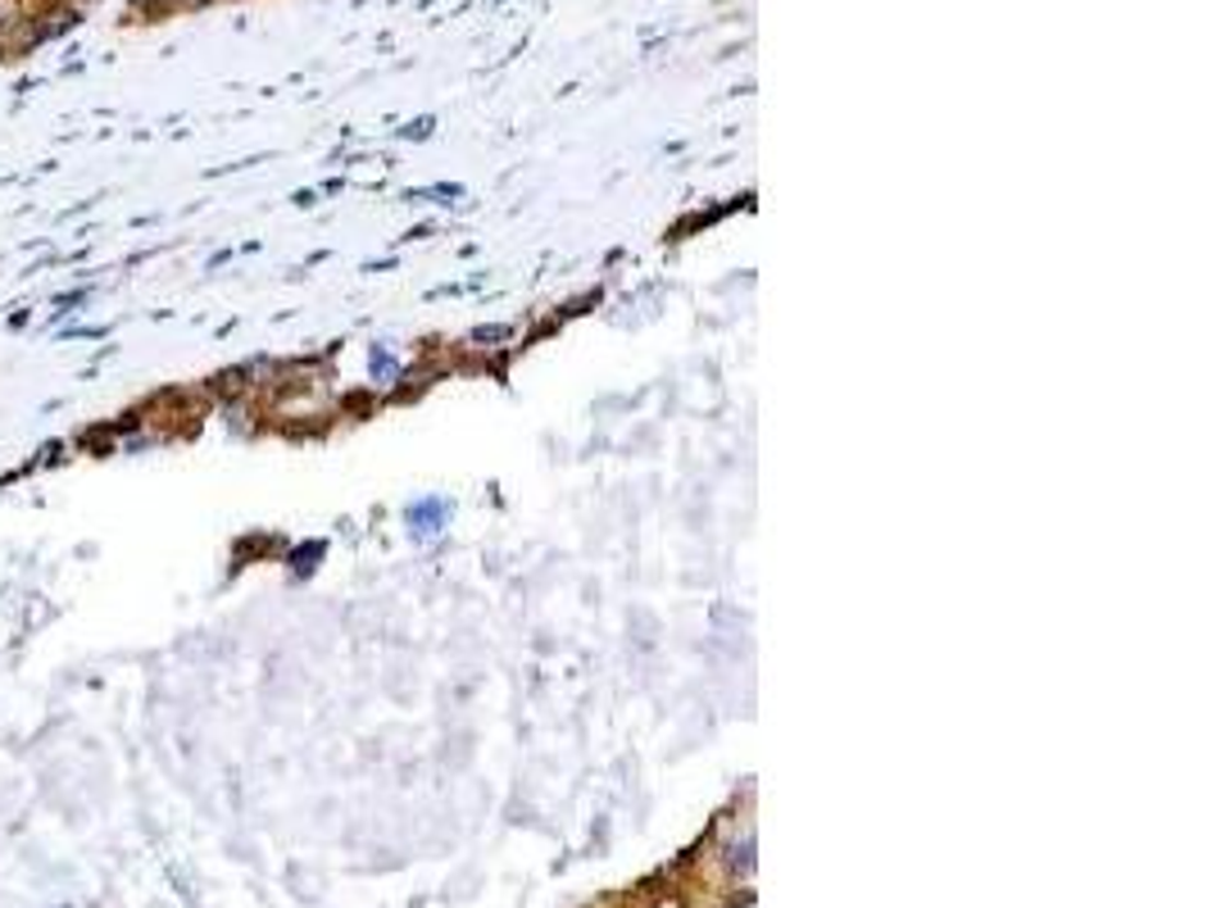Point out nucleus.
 <instances>
[{"label": "nucleus", "instance_id": "obj_1", "mask_svg": "<svg viewBox=\"0 0 1212 908\" xmlns=\"http://www.w3.org/2000/svg\"><path fill=\"white\" fill-rule=\"evenodd\" d=\"M659 908H686V899H677V895H673V899H663Z\"/></svg>", "mask_w": 1212, "mask_h": 908}]
</instances>
